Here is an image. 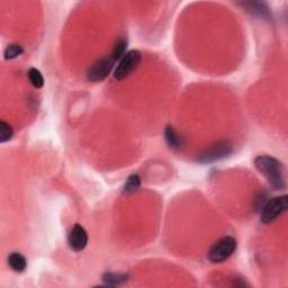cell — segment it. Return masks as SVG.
I'll use <instances>...</instances> for the list:
<instances>
[{"label": "cell", "mask_w": 288, "mask_h": 288, "mask_svg": "<svg viewBox=\"0 0 288 288\" xmlns=\"http://www.w3.org/2000/svg\"><path fill=\"white\" fill-rule=\"evenodd\" d=\"M255 167L267 178L270 187L275 190L286 188L283 163L270 156H259L255 159Z\"/></svg>", "instance_id": "6da1fadb"}, {"label": "cell", "mask_w": 288, "mask_h": 288, "mask_svg": "<svg viewBox=\"0 0 288 288\" xmlns=\"http://www.w3.org/2000/svg\"><path fill=\"white\" fill-rule=\"evenodd\" d=\"M288 210L287 195L277 196L265 203L260 211V222L263 224H270L276 221L279 216Z\"/></svg>", "instance_id": "7a4b0ae2"}, {"label": "cell", "mask_w": 288, "mask_h": 288, "mask_svg": "<svg viewBox=\"0 0 288 288\" xmlns=\"http://www.w3.org/2000/svg\"><path fill=\"white\" fill-rule=\"evenodd\" d=\"M238 242L233 237L227 236L221 239L208 251V260L213 264H222L227 261L237 250Z\"/></svg>", "instance_id": "3957f363"}, {"label": "cell", "mask_w": 288, "mask_h": 288, "mask_svg": "<svg viewBox=\"0 0 288 288\" xmlns=\"http://www.w3.org/2000/svg\"><path fill=\"white\" fill-rule=\"evenodd\" d=\"M141 60L142 54L140 51L132 50L126 52V54L119 60V63L114 71V78L118 81L126 79L137 69V66L141 63Z\"/></svg>", "instance_id": "277c9868"}, {"label": "cell", "mask_w": 288, "mask_h": 288, "mask_svg": "<svg viewBox=\"0 0 288 288\" xmlns=\"http://www.w3.org/2000/svg\"><path fill=\"white\" fill-rule=\"evenodd\" d=\"M233 153V147L228 142H218L208 148L205 152H203L198 158L201 163H213L215 161L222 160L231 156Z\"/></svg>", "instance_id": "5b68a950"}, {"label": "cell", "mask_w": 288, "mask_h": 288, "mask_svg": "<svg viewBox=\"0 0 288 288\" xmlns=\"http://www.w3.org/2000/svg\"><path fill=\"white\" fill-rule=\"evenodd\" d=\"M114 60L112 57H104L92 64L87 71V79L91 82H100L108 77L114 66Z\"/></svg>", "instance_id": "8992f818"}, {"label": "cell", "mask_w": 288, "mask_h": 288, "mask_svg": "<svg viewBox=\"0 0 288 288\" xmlns=\"http://www.w3.org/2000/svg\"><path fill=\"white\" fill-rule=\"evenodd\" d=\"M68 242L73 251L79 252L85 249L88 245V234L85 228L80 224H74L69 233Z\"/></svg>", "instance_id": "52a82bcc"}, {"label": "cell", "mask_w": 288, "mask_h": 288, "mask_svg": "<svg viewBox=\"0 0 288 288\" xmlns=\"http://www.w3.org/2000/svg\"><path fill=\"white\" fill-rule=\"evenodd\" d=\"M242 6L246 8V10L250 11L252 15L263 17L265 19L269 18V9L266 3L264 2H255V1H249V2H243Z\"/></svg>", "instance_id": "ba28073f"}, {"label": "cell", "mask_w": 288, "mask_h": 288, "mask_svg": "<svg viewBox=\"0 0 288 288\" xmlns=\"http://www.w3.org/2000/svg\"><path fill=\"white\" fill-rule=\"evenodd\" d=\"M8 265L15 273H23L27 268V260L19 252H12L8 257Z\"/></svg>", "instance_id": "9c48e42d"}, {"label": "cell", "mask_w": 288, "mask_h": 288, "mask_svg": "<svg viewBox=\"0 0 288 288\" xmlns=\"http://www.w3.org/2000/svg\"><path fill=\"white\" fill-rule=\"evenodd\" d=\"M165 140L167 144L174 150H179L181 145H183V137L177 133V131L171 125H168L165 128Z\"/></svg>", "instance_id": "30bf717a"}, {"label": "cell", "mask_w": 288, "mask_h": 288, "mask_svg": "<svg viewBox=\"0 0 288 288\" xmlns=\"http://www.w3.org/2000/svg\"><path fill=\"white\" fill-rule=\"evenodd\" d=\"M128 276L126 274H117V273H110L107 272L103 275V281L110 286L119 285V284H123L127 282Z\"/></svg>", "instance_id": "8fae6325"}, {"label": "cell", "mask_w": 288, "mask_h": 288, "mask_svg": "<svg viewBox=\"0 0 288 288\" xmlns=\"http://www.w3.org/2000/svg\"><path fill=\"white\" fill-rule=\"evenodd\" d=\"M126 47H127V41L125 38H119L118 41L115 43V45L113 47L112 54H110V57L114 61L121 60L122 57L126 54Z\"/></svg>", "instance_id": "7c38bea8"}, {"label": "cell", "mask_w": 288, "mask_h": 288, "mask_svg": "<svg viewBox=\"0 0 288 288\" xmlns=\"http://www.w3.org/2000/svg\"><path fill=\"white\" fill-rule=\"evenodd\" d=\"M27 76L30 83H32L33 87L36 88V89H41L44 86V78L42 76L41 71L36 68H30L27 72Z\"/></svg>", "instance_id": "4fadbf2b"}, {"label": "cell", "mask_w": 288, "mask_h": 288, "mask_svg": "<svg viewBox=\"0 0 288 288\" xmlns=\"http://www.w3.org/2000/svg\"><path fill=\"white\" fill-rule=\"evenodd\" d=\"M141 178L137 174L131 175L126 179V183L124 185V193H133L140 188Z\"/></svg>", "instance_id": "5bb4252c"}, {"label": "cell", "mask_w": 288, "mask_h": 288, "mask_svg": "<svg viewBox=\"0 0 288 288\" xmlns=\"http://www.w3.org/2000/svg\"><path fill=\"white\" fill-rule=\"evenodd\" d=\"M24 53V48L21 47L19 44H10L6 47L5 52H3V57L5 60H12L18 57Z\"/></svg>", "instance_id": "9a60e30c"}, {"label": "cell", "mask_w": 288, "mask_h": 288, "mask_svg": "<svg viewBox=\"0 0 288 288\" xmlns=\"http://www.w3.org/2000/svg\"><path fill=\"white\" fill-rule=\"evenodd\" d=\"M12 135H14V130L12 127L5 121H0V142L5 143L11 140Z\"/></svg>", "instance_id": "2e32d148"}]
</instances>
